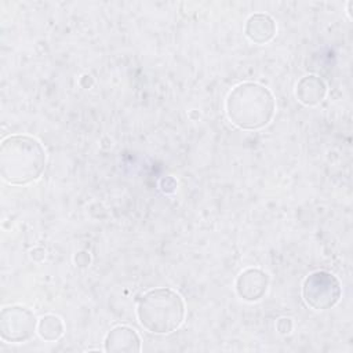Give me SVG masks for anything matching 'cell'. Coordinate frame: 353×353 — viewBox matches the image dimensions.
<instances>
[{"instance_id": "cell-4", "label": "cell", "mask_w": 353, "mask_h": 353, "mask_svg": "<svg viewBox=\"0 0 353 353\" xmlns=\"http://www.w3.org/2000/svg\"><path fill=\"white\" fill-rule=\"evenodd\" d=\"M342 295L339 280L325 270L310 273L302 285V296L307 306L316 310H325L336 305Z\"/></svg>"}, {"instance_id": "cell-8", "label": "cell", "mask_w": 353, "mask_h": 353, "mask_svg": "<svg viewBox=\"0 0 353 353\" xmlns=\"http://www.w3.org/2000/svg\"><path fill=\"white\" fill-rule=\"evenodd\" d=\"M274 32L276 26L273 19L265 14L251 15L245 25V34L255 43L269 41L274 36Z\"/></svg>"}, {"instance_id": "cell-7", "label": "cell", "mask_w": 353, "mask_h": 353, "mask_svg": "<svg viewBox=\"0 0 353 353\" xmlns=\"http://www.w3.org/2000/svg\"><path fill=\"white\" fill-rule=\"evenodd\" d=\"M105 349L108 352H138L141 349V341L135 330L120 325L106 335Z\"/></svg>"}, {"instance_id": "cell-1", "label": "cell", "mask_w": 353, "mask_h": 353, "mask_svg": "<svg viewBox=\"0 0 353 353\" xmlns=\"http://www.w3.org/2000/svg\"><path fill=\"white\" fill-rule=\"evenodd\" d=\"M46 165L41 143L28 135H11L1 142L0 172L11 185H26L36 181Z\"/></svg>"}, {"instance_id": "cell-2", "label": "cell", "mask_w": 353, "mask_h": 353, "mask_svg": "<svg viewBox=\"0 0 353 353\" xmlns=\"http://www.w3.org/2000/svg\"><path fill=\"white\" fill-rule=\"evenodd\" d=\"M274 109L272 92L256 83L236 85L226 99L229 120L244 130H256L266 125L272 120Z\"/></svg>"}, {"instance_id": "cell-10", "label": "cell", "mask_w": 353, "mask_h": 353, "mask_svg": "<svg viewBox=\"0 0 353 353\" xmlns=\"http://www.w3.org/2000/svg\"><path fill=\"white\" fill-rule=\"evenodd\" d=\"M37 331L41 338H44L47 341H54L62 335L63 324L59 317L48 314V316H44L40 319V321L37 324Z\"/></svg>"}, {"instance_id": "cell-3", "label": "cell", "mask_w": 353, "mask_h": 353, "mask_svg": "<svg viewBox=\"0 0 353 353\" xmlns=\"http://www.w3.org/2000/svg\"><path fill=\"white\" fill-rule=\"evenodd\" d=\"M137 316L149 332L168 334L182 324L185 303L171 288L149 290L138 301Z\"/></svg>"}, {"instance_id": "cell-9", "label": "cell", "mask_w": 353, "mask_h": 353, "mask_svg": "<svg viewBox=\"0 0 353 353\" xmlns=\"http://www.w3.org/2000/svg\"><path fill=\"white\" fill-rule=\"evenodd\" d=\"M325 95V84L314 74L305 76L296 84V97L305 105H316Z\"/></svg>"}, {"instance_id": "cell-5", "label": "cell", "mask_w": 353, "mask_h": 353, "mask_svg": "<svg viewBox=\"0 0 353 353\" xmlns=\"http://www.w3.org/2000/svg\"><path fill=\"white\" fill-rule=\"evenodd\" d=\"M36 330L34 314L22 306H10L1 310L0 331L7 342H23L29 339Z\"/></svg>"}, {"instance_id": "cell-6", "label": "cell", "mask_w": 353, "mask_h": 353, "mask_svg": "<svg viewBox=\"0 0 353 353\" xmlns=\"http://www.w3.org/2000/svg\"><path fill=\"white\" fill-rule=\"evenodd\" d=\"M268 284L269 277L265 272L259 269H247L239 276L236 291L245 301H258L266 292Z\"/></svg>"}]
</instances>
